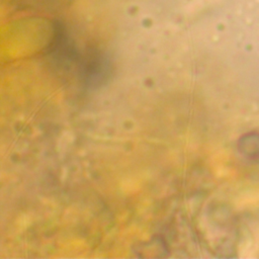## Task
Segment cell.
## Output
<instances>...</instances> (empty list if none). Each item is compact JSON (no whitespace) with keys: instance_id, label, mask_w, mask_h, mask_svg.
Segmentation results:
<instances>
[{"instance_id":"6da1fadb","label":"cell","mask_w":259,"mask_h":259,"mask_svg":"<svg viewBox=\"0 0 259 259\" xmlns=\"http://www.w3.org/2000/svg\"><path fill=\"white\" fill-rule=\"evenodd\" d=\"M238 147L247 159L259 162V133H249L243 136L239 140Z\"/></svg>"}]
</instances>
